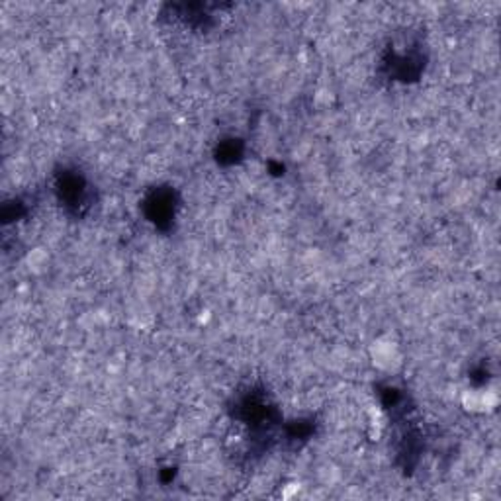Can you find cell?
Wrapping results in <instances>:
<instances>
[{
    "label": "cell",
    "instance_id": "obj_1",
    "mask_svg": "<svg viewBox=\"0 0 501 501\" xmlns=\"http://www.w3.org/2000/svg\"><path fill=\"white\" fill-rule=\"evenodd\" d=\"M372 358L374 363L380 366L382 370H394L396 365H399L398 348H396L394 343H384V341L374 343Z\"/></svg>",
    "mask_w": 501,
    "mask_h": 501
}]
</instances>
